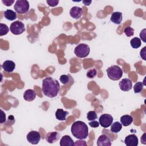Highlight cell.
Wrapping results in <instances>:
<instances>
[{
    "label": "cell",
    "mask_w": 146,
    "mask_h": 146,
    "mask_svg": "<svg viewBox=\"0 0 146 146\" xmlns=\"http://www.w3.org/2000/svg\"><path fill=\"white\" fill-rule=\"evenodd\" d=\"M42 89L45 96L52 98L57 96L60 90V84L56 79L47 77L42 81Z\"/></svg>",
    "instance_id": "1"
},
{
    "label": "cell",
    "mask_w": 146,
    "mask_h": 146,
    "mask_svg": "<svg viewBox=\"0 0 146 146\" xmlns=\"http://www.w3.org/2000/svg\"><path fill=\"white\" fill-rule=\"evenodd\" d=\"M72 135L78 139H85L88 136V128L85 123L82 121L74 122L71 127Z\"/></svg>",
    "instance_id": "2"
},
{
    "label": "cell",
    "mask_w": 146,
    "mask_h": 146,
    "mask_svg": "<svg viewBox=\"0 0 146 146\" xmlns=\"http://www.w3.org/2000/svg\"><path fill=\"white\" fill-rule=\"evenodd\" d=\"M108 77L112 80H118L123 76L122 69L117 65H113L106 70Z\"/></svg>",
    "instance_id": "3"
},
{
    "label": "cell",
    "mask_w": 146,
    "mask_h": 146,
    "mask_svg": "<svg viewBox=\"0 0 146 146\" xmlns=\"http://www.w3.org/2000/svg\"><path fill=\"white\" fill-rule=\"evenodd\" d=\"M90 52V48L88 45L85 43L78 44L74 49V53L78 58H83L87 56Z\"/></svg>",
    "instance_id": "4"
},
{
    "label": "cell",
    "mask_w": 146,
    "mask_h": 146,
    "mask_svg": "<svg viewBox=\"0 0 146 146\" xmlns=\"http://www.w3.org/2000/svg\"><path fill=\"white\" fill-rule=\"evenodd\" d=\"M30 8L29 2L26 0H18L15 2L14 9L18 14H25L28 12Z\"/></svg>",
    "instance_id": "5"
},
{
    "label": "cell",
    "mask_w": 146,
    "mask_h": 146,
    "mask_svg": "<svg viewBox=\"0 0 146 146\" xmlns=\"http://www.w3.org/2000/svg\"><path fill=\"white\" fill-rule=\"evenodd\" d=\"M10 30L14 35H20L25 31V25L19 21H16L10 25Z\"/></svg>",
    "instance_id": "6"
},
{
    "label": "cell",
    "mask_w": 146,
    "mask_h": 146,
    "mask_svg": "<svg viewBox=\"0 0 146 146\" xmlns=\"http://www.w3.org/2000/svg\"><path fill=\"white\" fill-rule=\"evenodd\" d=\"M113 117L108 113L102 114L99 119V123L100 125L103 128H107L110 127L113 122Z\"/></svg>",
    "instance_id": "7"
},
{
    "label": "cell",
    "mask_w": 146,
    "mask_h": 146,
    "mask_svg": "<svg viewBox=\"0 0 146 146\" xmlns=\"http://www.w3.org/2000/svg\"><path fill=\"white\" fill-rule=\"evenodd\" d=\"M26 138L30 143L32 144H37L40 140V135L38 131H31L28 133Z\"/></svg>",
    "instance_id": "8"
},
{
    "label": "cell",
    "mask_w": 146,
    "mask_h": 146,
    "mask_svg": "<svg viewBox=\"0 0 146 146\" xmlns=\"http://www.w3.org/2000/svg\"><path fill=\"white\" fill-rule=\"evenodd\" d=\"M119 87L123 91H128L132 87V82L130 79L124 78L119 82Z\"/></svg>",
    "instance_id": "9"
},
{
    "label": "cell",
    "mask_w": 146,
    "mask_h": 146,
    "mask_svg": "<svg viewBox=\"0 0 146 146\" xmlns=\"http://www.w3.org/2000/svg\"><path fill=\"white\" fill-rule=\"evenodd\" d=\"M111 139L107 135H100L97 140L98 146H110L111 145Z\"/></svg>",
    "instance_id": "10"
},
{
    "label": "cell",
    "mask_w": 146,
    "mask_h": 146,
    "mask_svg": "<svg viewBox=\"0 0 146 146\" xmlns=\"http://www.w3.org/2000/svg\"><path fill=\"white\" fill-rule=\"evenodd\" d=\"M124 143L127 146H137L139 144V140L135 134H131L125 137Z\"/></svg>",
    "instance_id": "11"
},
{
    "label": "cell",
    "mask_w": 146,
    "mask_h": 146,
    "mask_svg": "<svg viewBox=\"0 0 146 146\" xmlns=\"http://www.w3.org/2000/svg\"><path fill=\"white\" fill-rule=\"evenodd\" d=\"M60 134L58 132H48L46 136V140L48 143H54L56 142L60 138Z\"/></svg>",
    "instance_id": "12"
},
{
    "label": "cell",
    "mask_w": 146,
    "mask_h": 146,
    "mask_svg": "<svg viewBox=\"0 0 146 146\" xmlns=\"http://www.w3.org/2000/svg\"><path fill=\"white\" fill-rule=\"evenodd\" d=\"M2 67L5 71L10 73L12 72L15 69V64L12 60H7L3 63V64H2Z\"/></svg>",
    "instance_id": "13"
},
{
    "label": "cell",
    "mask_w": 146,
    "mask_h": 146,
    "mask_svg": "<svg viewBox=\"0 0 146 146\" xmlns=\"http://www.w3.org/2000/svg\"><path fill=\"white\" fill-rule=\"evenodd\" d=\"M82 9L78 6H74L70 10V16L75 19H79L82 15Z\"/></svg>",
    "instance_id": "14"
},
{
    "label": "cell",
    "mask_w": 146,
    "mask_h": 146,
    "mask_svg": "<svg viewBox=\"0 0 146 146\" xmlns=\"http://www.w3.org/2000/svg\"><path fill=\"white\" fill-rule=\"evenodd\" d=\"M122 13L119 11H116L112 13L110 18V20L112 22L116 25H120L122 21Z\"/></svg>",
    "instance_id": "15"
},
{
    "label": "cell",
    "mask_w": 146,
    "mask_h": 146,
    "mask_svg": "<svg viewBox=\"0 0 146 146\" xmlns=\"http://www.w3.org/2000/svg\"><path fill=\"white\" fill-rule=\"evenodd\" d=\"M36 97V93L32 89H28L25 91L23 94V98L27 102L33 101Z\"/></svg>",
    "instance_id": "16"
},
{
    "label": "cell",
    "mask_w": 146,
    "mask_h": 146,
    "mask_svg": "<svg viewBox=\"0 0 146 146\" xmlns=\"http://www.w3.org/2000/svg\"><path fill=\"white\" fill-rule=\"evenodd\" d=\"M60 146H66V145L73 146L74 145V142L70 136L64 135L61 138L60 140Z\"/></svg>",
    "instance_id": "17"
},
{
    "label": "cell",
    "mask_w": 146,
    "mask_h": 146,
    "mask_svg": "<svg viewBox=\"0 0 146 146\" xmlns=\"http://www.w3.org/2000/svg\"><path fill=\"white\" fill-rule=\"evenodd\" d=\"M68 114V112L67 111H64L61 108H58L55 112V116L58 120L63 121L66 120V116Z\"/></svg>",
    "instance_id": "18"
},
{
    "label": "cell",
    "mask_w": 146,
    "mask_h": 146,
    "mask_svg": "<svg viewBox=\"0 0 146 146\" xmlns=\"http://www.w3.org/2000/svg\"><path fill=\"white\" fill-rule=\"evenodd\" d=\"M133 120V117L129 115H124L120 117V122L121 124L125 127L131 125Z\"/></svg>",
    "instance_id": "19"
},
{
    "label": "cell",
    "mask_w": 146,
    "mask_h": 146,
    "mask_svg": "<svg viewBox=\"0 0 146 146\" xmlns=\"http://www.w3.org/2000/svg\"><path fill=\"white\" fill-rule=\"evenodd\" d=\"M4 17L5 18L9 20V21H14L17 18V14L15 11H14L12 10H6V11H4Z\"/></svg>",
    "instance_id": "20"
},
{
    "label": "cell",
    "mask_w": 146,
    "mask_h": 146,
    "mask_svg": "<svg viewBox=\"0 0 146 146\" xmlns=\"http://www.w3.org/2000/svg\"><path fill=\"white\" fill-rule=\"evenodd\" d=\"M60 81L64 85H66L69 84L70 82L74 83V80H72V78L70 75H62L60 76Z\"/></svg>",
    "instance_id": "21"
},
{
    "label": "cell",
    "mask_w": 146,
    "mask_h": 146,
    "mask_svg": "<svg viewBox=\"0 0 146 146\" xmlns=\"http://www.w3.org/2000/svg\"><path fill=\"white\" fill-rule=\"evenodd\" d=\"M111 125V131L113 133H118L122 128V124L119 121H115Z\"/></svg>",
    "instance_id": "22"
},
{
    "label": "cell",
    "mask_w": 146,
    "mask_h": 146,
    "mask_svg": "<svg viewBox=\"0 0 146 146\" xmlns=\"http://www.w3.org/2000/svg\"><path fill=\"white\" fill-rule=\"evenodd\" d=\"M131 46L133 48H138L140 47L141 44V40L138 37H135L132 38L130 41Z\"/></svg>",
    "instance_id": "23"
},
{
    "label": "cell",
    "mask_w": 146,
    "mask_h": 146,
    "mask_svg": "<svg viewBox=\"0 0 146 146\" xmlns=\"http://www.w3.org/2000/svg\"><path fill=\"white\" fill-rule=\"evenodd\" d=\"M144 84L141 82H138L133 86V90L135 94L140 93L143 89Z\"/></svg>",
    "instance_id": "24"
},
{
    "label": "cell",
    "mask_w": 146,
    "mask_h": 146,
    "mask_svg": "<svg viewBox=\"0 0 146 146\" xmlns=\"http://www.w3.org/2000/svg\"><path fill=\"white\" fill-rule=\"evenodd\" d=\"M9 31L8 26L3 23H0V36L6 35Z\"/></svg>",
    "instance_id": "25"
},
{
    "label": "cell",
    "mask_w": 146,
    "mask_h": 146,
    "mask_svg": "<svg viewBox=\"0 0 146 146\" xmlns=\"http://www.w3.org/2000/svg\"><path fill=\"white\" fill-rule=\"evenodd\" d=\"M87 118L89 121L95 120L98 118V115L94 111H90L87 114Z\"/></svg>",
    "instance_id": "26"
},
{
    "label": "cell",
    "mask_w": 146,
    "mask_h": 146,
    "mask_svg": "<svg viewBox=\"0 0 146 146\" xmlns=\"http://www.w3.org/2000/svg\"><path fill=\"white\" fill-rule=\"evenodd\" d=\"M134 31H135L134 29L133 28L131 27L130 26H127V27H125L124 29V34L128 37H130L131 36H133V34H134Z\"/></svg>",
    "instance_id": "27"
},
{
    "label": "cell",
    "mask_w": 146,
    "mask_h": 146,
    "mask_svg": "<svg viewBox=\"0 0 146 146\" xmlns=\"http://www.w3.org/2000/svg\"><path fill=\"white\" fill-rule=\"evenodd\" d=\"M96 75H97V71L95 68L90 69L89 70H88L86 74L88 78H94L96 76Z\"/></svg>",
    "instance_id": "28"
},
{
    "label": "cell",
    "mask_w": 146,
    "mask_h": 146,
    "mask_svg": "<svg viewBox=\"0 0 146 146\" xmlns=\"http://www.w3.org/2000/svg\"><path fill=\"white\" fill-rule=\"evenodd\" d=\"M47 3H48V5L50 6L54 7V6H56L58 4L59 1H58V0H47Z\"/></svg>",
    "instance_id": "29"
},
{
    "label": "cell",
    "mask_w": 146,
    "mask_h": 146,
    "mask_svg": "<svg viewBox=\"0 0 146 146\" xmlns=\"http://www.w3.org/2000/svg\"><path fill=\"white\" fill-rule=\"evenodd\" d=\"M145 31H146V29H144L143 30H142L140 33V38L142 39V40L144 42H146V39H145Z\"/></svg>",
    "instance_id": "30"
},
{
    "label": "cell",
    "mask_w": 146,
    "mask_h": 146,
    "mask_svg": "<svg viewBox=\"0 0 146 146\" xmlns=\"http://www.w3.org/2000/svg\"><path fill=\"white\" fill-rule=\"evenodd\" d=\"M140 56L141 58H143V59L144 60H146L145 59V55H146V47H143L141 50L140 51Z\"/></svg>",
    "instance_id": "31"
},
{
    "label": "cell",
    "mask_w": 146,
    "mask_h": 146,
    "mask_svg": "<svg viewBox=\"0 0 146 146\" xmlns=\"http://www.w3.org/2000/svg\"><path fill=\"white\" fill-rule=\"evenodd\" d=\"M74 145H87V143L84 140H83V139H80L74 143Z\"/></svg>",
    "instance_id": "32"
},
{
    "label": "cell",
    "mask_w": 146,
    "mask_h": 146,
    "mask_svg": "<svg viewBox=\"0 0 146 146\" xmlns=\"http://www.w3.org/2000/svg\"><path fill=\"white\" fill-rule=\"evenodd\" d=\"M89 125L91 127L96 128V127H98L99 126V123L97 121L92 120V121H91L90 122H89Z\"/></svg>",
    "instance_id": "33"
},
{
    "label": "cell",
    "mask_w": 146,
    "mask_h": 146,
    "mask_svg": "<svg viewBox=\"0 0 146 146\" xmlns=\"http://www.w3.org/2000/svg\"><path fill=\"white\" fill-rule=\"evenodd\" d=\"M2 3L6 6H10L14 2V0H2Z\"/></svg>",
    "instance_id": "34"
},
{
    "label": "cell",
    "mask_w": 146,
    "mask_h": 146,
    "mask_svg": "<svg viewBox=\"0 0 146 146\" xmlns=\"http://www.w3.org/2000/svg\"><path fill=\"white\" fill-rule=\"evenodd\" d=\"M1 114L0 123H3L5 122V121H6V114L2 110H1Z\"/></svg>",
    "instance_id": "35"
},
{
    "label": "cell",
    "mask_w": 146,
    "mask_h": 146,
    "mask_svg": "<svg viewBox=\"0 0 146 146\" xmlns=\"http://www.w3.org/2000/svg\"><path fill=\"white\" fill-rule=\"evenodd\" d=\"M145 136H146V133H144L143 136H141V142L144 144H146V137H145Z\"/></svg>",
    "instance_id": "36"
},
{
    "label": "cell",
    "mask_w": 146,
    "mask_h": 146,
    "mask_svg": "<svg viewBox=\"0 0 146 146\" xmlns=\"http://www.w3.org/2000/svg\"><path fill=\"white\" fill-rule=\"evenodd\" d=\"M92 2V1H83V3L85 6H89L90 3Z\"/></svg>",
    "instance_id": "37"
}]
</instances>
